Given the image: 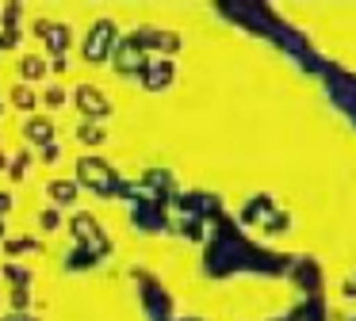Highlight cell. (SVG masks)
I'll list each match as a JSON object with an SVG mask.
<instances>
[{"mask_svg":"<svg viewBox=\"0 0 356 321\" xmlns=\"http://www.w3.org/2000/svg\"><path fill=\"white\" fill-rule=\"evenodd\" d=\"M19 73H24V81H39V76L47 73V65H42V58H35V54H31V58L19 61Z\"/></svg>","mask_w":356,"mask_h":321,"instance_id":"13","label":"cell"},{"mask_svg":"<svg viewBox=\"0 0 356 321\" xmlns=\"http://www.w3.org/2000/svg\"><path fill=\"white\" fill-rule=\"evenodd\" d=\"M42 99H47V107H62V104H65V88H58V84H50V88L42 92Z\"/></svg>","mask_w":356,"mask_h":321,"instance_id":"16","label":"cell"},{"mask_svg":"<svg viewBox=\"0 0 356 321\" xmlns=\"http://www.w3.org/2000/svg\"><path fill=\"white\" fill-rule=\"evenodd\" d=\"M24 134H27V142H35V145H42V142H54V122L47 119V115H31L27 119V126H24Z\"/></svg>","mask_w":356,"mask_h":321,"instance_id":"7","label":"cell"},{"mask_svg":"<svg viewBox=\"0 0 356 321\" xmlns=\"http://www.w3.org/2000/svg\"><path fill=\"white\" fill-rule=\"evenodd\" d=\"M4 279L12 283V290H27L31 272H27V268H19V264H8V268H4Z\"/></svg>","mask_w":356,"mask_h":321,"instance_id":"12","label":"cell"},{"mask_svg":"<svg viewBox=\"0 0 356 321\" xmlns=\"http://www.w3.org/2000/svg\"><path fill=\"white\" fill-rule=\"evenodd\" d=\"M73 104L81 107V111L88 115V119H104V115H111V99L104 96L96 84H77V92H73Z\"/></svg>","mask_w":356,"mask_h":321,"instance_id":"5","label":"cell"},{"mask_svg":"<svg viewBox=\"0 0 356 321\" xmlns=\"http://www.w3.org/2000/svg\"><path fill=\"white\" fill-rule=\"evenodd\" d=\"M70 229H73V241H81V249H88V256H104L108 252V233L100 229V222L92 214H85V211L73 214Z\"/></svg>","mask_w":356,"mask_h":321,"instance_id":"3","label":"cell"},{"mask_svg":"<svg viewBox=\"0 0 356 321\" xmlns=\"http://www.w3.org/2000/svg\"><path fill=\"white\" fill-rule=\"evenodd\" d=\"M77 138H81V142H85V145H100L104 138H108V130H104L100 122L85 119V122H81V126H77Z\"/></svg>","mask_w":356,"mask_h":321,"instance_id":"10","label":"cell"},{"mask_svg":"<svg viewBox=\"0 0 356 321\" xmlns=\"http://www.w3.org/2000/svg\"><path fill=\"white\" fill-rule=\"evenodd\" d=\"M12 104H16L19 111H35L39 96H35V88H31V84H16V88H12Z\"/></svg>","mask_w":356,"mask_h":321,"instance_id":"11","label":"cell"},{"mask_svg":"<svg viewBox=\"0 0 356 321\" xmlns=\"http://www.w3.org/2000/svg\"><path fill=\"white\" fill-rule=\"evenodd\" d=\"M4 165H8V160H4V153H0V168H4Z\"/></svg>","mask_w":356,"mask_h":321,"instance_id":"21","label":"cell"},{"mask_svg":"<svg viewBox=\"0 0 356 321\" xmlns=\"http://www.w3.org/2000/svg\"><path fill=\"white\" fill-rule=\"evenodd\" d=\"M142 81H146V88H165V84L172 81V65L169 61H146V69H142Z\"/></svg>","mask_w":356,"mask_h":321,"instance_id":"8","label":"cell"},{"mask_svg":"<svg viewBox=\"0 0 356 321\" xmlns=\"http://www.w3.org/2000/svg\"><path fill=\"white\" fill-rule=\"evenodd\" d=\"M39 249V241H31V237H16V241H4V252L8 256H24V252Z\"/></svg>","mask_w":356,"mask_h":321,"instance_id":"14","label":"cell"},{"mask_svg":"<svg viewBox=\"0 0 356 321\" xmlns=\"http://www.w3.org/2000/svg\"><path fill=\"white\" fill-rule=\"evenodd\" d=\"M115 23L111 19H96L92 31L85 35V46H81V54H85L88 65H104V61L111 58V50H115Z\"/></svg>","mask_w":356,"mask_h":321,"instance_id":"2","label":"cell"},{"mask_svg":"<svg viewBox=\"0 0 356 321\" xmlns=\"http://www.w3.org/2000/svg\"><path fill=\"white\" fill-rule=\"evenodd\" d=\"M42 160H47V165H54V160H58V145H54V142H50L47 149H42Z\"/></svg>","mask_w":356,"mask_h":321,"instance_id":"18","label":"cell"},{"mask_svg":"<svg viewBox=\"0 0 356 321\" xmlns=\"http://www.w3.org/2000/svg\"><path fill=\"white\" fill-rule=\"evenodd\" d=\"M77 188H92L96 195H115L119 180H115V172L104 165V157H81L77 160Z\"/></svg>","mask_w":356,"mask_h":321,"instance_id":"1","label":"cell"},{"mask_svg":"<svg viewBox=\"0 0 356 321\" xmlns=\"http://www.w3.org/2000/svg\"><path fill=\"white\" fill-rule=\"evenodd\" d=\"M0 321H35V318H31V313H4Z\"/></svg>","mask_w":356,"mask_h":321,"instance_id":"20","label":"cell"},{"mask_svg":"<svg viewBox=\"0 0 356 321\" xmlns=\"http://www.w3.org/2000/svg\"><path fill=\"white\" fill-rule=\"evenodd\" d=\"M0 237H4V218H0Z\"/></svg>","mask_w":356,"mask_h":321,"instance_id":"22","label":"cell"},{"mask_svg":"<svg viewBox=\"0 0 356 321\" xmlns=\"http://www.w3.org/2000/svg\"><path fill=\"white\" fill-rule=\"evenodd\" d=\"M42 42H47V50L54 54V58H65V50H70L73 42V31L65 27V23H47V31H42Z\"/></svg>","mask_w":356,"mask_h":321,"instance_id":"6","label":"cell"},{"mask_svg":"<svg viewBox=\"0 0 356 321\" xmlns=\"http://www.w3.org/2000/svg\"><path fill=\"white\" fill-rule=\"evenodd\" d=\"M4 211H12V191H0V218H4Z\"/></svg>","mask_w":356,"mask_h":321,"instance_id":"19","label":"cell"},{"mask_svg":"<svg viewBox=\"0 0 356 321\" xmlns=\"http://www.w3.org/2000/svg\"><path fill=\"white\" fill-rule=\"evenodd\" d=\"M27 165H31V153H19V160L16 165H8V172H12V180H19V176L27 172Z\"/></svg>","mask_w":356,"mask_h":321,"instance_id":"17","label":"cell"},{"mask_svg":"<svg viewBox=\"0 0 356 321\" xmlns=\"http://www.w3.org/2000/svg\"><path fill=\"white\" fill-rule=\"evenodd\" d=\"M39 226H42V229H58V226H62V214H58V206L39 211Z\"/></svg>","mask_w":356,"mask_h":321,"instance_id":"15","label":"cell"},{"mask_svg":"<svg viewBox=\"0 0 356 321\" xmlns=\"http://www.w3.org/2000/svg\"><path fill=\"white\" fill-rule=\"evenodd\" d=\"M111 65H115V73H142V69H146V50H142L138 38H123V42H115V50H111Z\"/></svg>","mask_w":356,"mask_h":321,"instance_id":"4","label":"cell"},{"mask_svg":"<svg viewBox=\"0 0 356 321\" xmlns=\"http://www.w3.org/2000/svg\"><path fill=\"white\" fill-rule=\"evenodd\" d=\"M47 191H50V199H54L58 206H70L73 199H77V180H50L47 183Z\"/></svg>","mask_w":356,"mask_h":321,"instance_id":"9","label":"cell"}]
</instances>
